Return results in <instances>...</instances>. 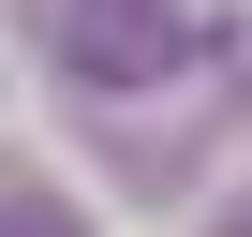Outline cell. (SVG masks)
I'll list each match as a JSON object with an SVG mask.
<instances>
[{
  "label": "cell",
  "mask_w": 252,
  "mask_h": 237,
  "mask_svg": "<svg viewBox=\"0 0 252 237\" xmlns=\"http://www.w3.org/2000/svg\"><path fill=\"white\" fill-rule=\"evenodd\" d=\"M222 237H252V222H222Z\"/></svg>",
  "instance_id": "cell-3"
},
{
  "label": "cell",
  "mask_w": 252,
  "mask_h": 237,
  "mask_svg": "<svg viewBox=\"0 0 252 237\" xmlns=\"http://www.w3.org/2000/svg\"><path fill=\"white\" fill-rule=\"evenodd\" d=\"M0 237H89V222H74L60 193H0Z\"/></svg>",
  "instance_id": "cell-2"
},
{
  "label": "cell",
  "mask_w": 252,
  "mask_h": 237,
  "mask_svg": "<svg viewBox=\"0 0 252 237\" xmlns=\"http://www.w3.org/2000/svg\"><path fill=\"white\" fill-rule=\"evenodd\" d=\"M193 15L178 0H60V59L89 74V89H163V74H193Z\"/></svg>",
  "instance_id": "cell-1"
}]
</instances>
